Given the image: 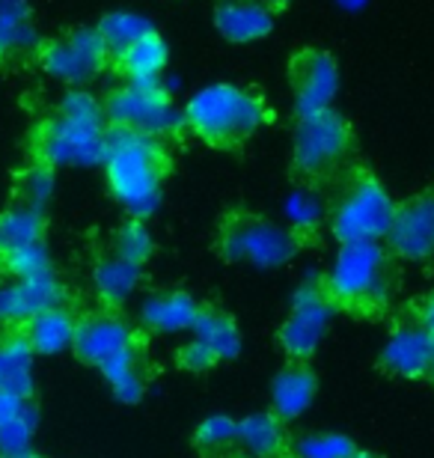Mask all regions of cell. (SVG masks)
Listing matches in <instances>:
<instances>
[{
  "mask_svg": "<svg viewBox=\"0 0 434 458\" xmlns=\"http://www.w3.org/2000/svg\"><path fill=\"white\" fill-rule=\"evenodd\" d=\"M107 134L110 125L101 111V98L75 89L27 131V164H45L51 170L92 167L105 161Z\"/></svg>",
  "mask_w": 434,
  "mask_h": 458,
  "instance_id": "cell-1",
  "label": "cell"
},
{
  "mask_svg": "<svg viewBox=\"0 0 434 458\" xmlns=\"http://www.w3.org/2000/svg\"><path fill=\"white\" fill-rule=\"evenodd\" d=\"M184 131H191L211 149L242 152L274 119L268 98L253 87L211 84L202 87L184 105Z\"/></svg>",
  "mask_w": 434,
  "mask_h": 458,
  "instance_id": "cell-2",
  "label": "cell"
},
{
  "mask_svg": "<svg viewBox=\"0 0 434 458\" xmlns=\"http://www.w3.org/2000/svg\"><path fill=\"white\" fill-rule=\"evenodd\" d=\"M110 194L128 215L143 221L161 203V191L173 170V146L155 137H140L110 128L105 149Z\"/></svg>",
  "mask_w": 434,
  "mask_h": 458,
  "instance_id": "cell-3",
  "label": "cell"
},
{
  "mask_svg": "<svg viewBox=\"0 0 434 458\" xmlns=\"http://www.w3.org/2000/svg\"><path fill=\"white\" fill-rule=\"evenodd\" d=\"M399 256L381 242L339 244L336 259L325 277L336 310L360 318L384 316L399 289Z\"/></svg>",
  "mask_w": 434,
  "mask_h": 458,
  "instance_id": "cell-4",
  "label": "cell"
},
{
  "mask_svg": "<svg viewBox=\"0 0 434 458\" xmlns=\"http://www.w3.org/2000/svg\"><path fill=\"white\" fill-rule=\"evenodd\" d=\"M328 188V233L339 244L387 238L396 203L372 170L363 164H351Z\"/></svg>",
  "mask_w": 434,
  "mask_h": 458,
  "instance_id": "cell-5",
  "label": "cell"
},
{
  "mask_svg": "<svg viewBox=\"0 0 434 458\" xmlns=\"http://www.w3.org/2000/svg\"><path fill=\"white\" fill-rule=\"evenodd\" d=\"M357 164L354 128L334 107L312 116H301L294 128L292 173L310 188H328L330 182Z\"/></svg>",
  "mask_w": 434,
  "mask_h": 458,
  "instance_id": "cell-6",
  "label": "cell"
},
{
  "mask_svg": "<svg viewBox=\"0 0 434 458\" xmlns=\"http://www.w3.org/2000/svg\"><path fill=\"white\" fill-rule=\"evenodd\" d=\"M101 111L110 128L140 137H155V140L175 143L184 131V116L175 111L170 93L164 84H132L119 81L107 87L101 96Z\"/></svg>",
  "mask_w": 434,
  "mask_h": 458,
  "instance_id": "cell-7",
  "label": "cell"
},
{
  "mask_svg": "<svg viewBox=\"0 0 434 458\" xmlns=\"http://www.w3.org/2000/svg\"><path fill=\"white\" fill-rule=\"evenodd\" d=\"M215 250L226 262H247L256 265V268H280V265L294 259L301 244L289 229L277 226L268 217L251 212V208L235 206L220 215Z\"/></svg>",
  "mask_w": 434,
  "mask_h": 458,
  "instance_id": "cell-8",
  "label": "cell"
},
{
  "mask_svg": "<svg viewBox=\"0 0 434 458\" xmlns=\"http://www.w3.org/2000/svg\"><path fill=\"white\" fill-rule=\"evenodd\" d=\"M33 60L39 63L42 72L63 84L84 87L96 81L101 72L110 69L107 51L101 45V36L96 27H75V30L57 33L51 39H39Z\"/></svg>",
  "mask_w": 434,
  "mask_h": 458,
  "instance_id": "cell-9",
  "label": "cell"
},
{
  "mask_svg": "<svg viewBox=\"0 0 434 458\" xmlns=\"http://www.w3.org/2000/svg\"><path fill=\"white\" fill-rule=\"evenodd\" d=\"M336 313V301L330 298L325 277L307 280L294 292L292 313L280 327V345L292 360H310L319 343L325 340L330 318Z\"/></svg>",
  "mask_w": 434,
  "mask_h": 458,
  "instance_id": "cell-10",
  "label": "cell"
},
{
  "mask_svg": "<svg viewBox=\"0 0 434 458\" xmlns=\"http://www.w3.org/2000/svg\"><path fill=\"white\" fill-rule=\"evenodd\" d=\"M289 87L294 96V111L312 116L334 107L339 93V66L328 51L301 48L289 57Z\"/></svg>",
  "mask_w": 434,
  "mask_h": 458,
  "instance_id": "cell-11",
  "label": "cell"
},
{
  "mask_svg": "<svg viewBox=\"0 0 434 458\" xmlns=\"http://www.w3.org/2000/svg\"><path fill=\"white\" fill-rule=\"evenodd\" d=\"M384 244L399 259H429L434 253V191H422V194L408 197L404 203H396Z\"/></svg>",
  "mask_w": 434,
  "mask_h": 458,
  "instance_id": "cell-12",
  "label": "cell"
},
{
  "mask_svg": "<svg viewBox=\"0 0 434 458\" xmlns=\"http://www.w3.org/2000/svg\"><path fill=\"white\" fill-rule=\"evenodd\" d=\"M60 304H66V289L54 277V271L21 277L13 286H0V327H6V331L24 327L42 310Z\"/></svg>",
  "mask_w": 434,
  "mask_h": 458,
  "instance_id": "cell-13",
  "label": "cell"
},
{
  "mask_svg": "<svg viewBox=\"0 0 434 458\" xmlns=\"http://www.w3.org/2000/svg\"><path fill=\"white\" fill-rule=\"evenodd\" d=\"M134 343H137V336L132 331V325H128L123 316H116L114 310H101V313H87L78 318L72 348H75V354L84 363L101 366Z\"/></svg>",
  "mask_w": 434,
  "mask_h": 458,
  "instance_id": "cell-14",
  "label": "cell"
},
{
  "mask_svg": "<svg viewBox=\"0 0 434 458\" xmlns=\"http://www.w3.org/2000/svg\"><path fill=\"white\" fill-rule=\"evenodd\" d=\"M431 354H434V336L411 313L404 322L393 327L378 363H381L384 372L399 375V378H422V375H429Z\"/></svg>",
  "mask_w": 434,
  "mask_h": 458,
  "instance_id": "cell-15",
  "label": "cell"
},
{
  "mask_svg": "<svg viewBox=\"0 0 434 458\" xmlns=\"http://www.w3.org/2000/svg\"><path fill=\"white\" fill-rule=\"evenodd\" d=\"M274 9L265 0H215V27L226 42L247 45L274 30Z\"/></svg>",
  "mask_w": 434,
  "mask_h": 458,
  "instance_id": "cell-16",
  "label": "cell"
},
{
  "mask_svg": "<svg viewBox=\"0 0 434 458\" xmlns=\"http://www.w3.org/2000/svg\"><path fill=\"white\" fill-rule=\"evenodd\" d=\"M200 310L202 304L193 295H188V292L164 289L143 301L140 322L152 334H179V331H191Z\"/></svg>",
  "mask_w": 434,
  "mask_h": 458,
  "instance_id": "cell-17",
  "label": "cell"
},
{
  "mask_svg": "<svg viewBox=\"0 0 434 458\" xmlns=\"http://www.w3.org/2000/svg\"><path fill=\"white\" fill-rule=\"evenodd\" d=\"M319 390L316 372L310 369L307 360H292L285 369L274 378L271 387V414L280 417L283 423L301 417L312 405Z\"/></svg>",
  "mask_w": 434,
  "mask_h": 458,
  "instance_id": "cell-18",
  "label": "cell"
},
{
  "mask_svg": "<svg viewBox=\"0 0 434 458\" xmlns=\"http://www.w3.org/2000/svg\"><path fill=\"white\" fill-rule=\"evenodd\" d=\"M39 30L27 0H0V63L33 57Z\"/></svg>",
  "mask_w": 434,
  "mask_h": 458,
  "instance_id": "cell-19",
  "label": "cell"
},
{
  "mask_svg": "<svg viewBox=\"0 0 434 458\" xmlns=\"http://www.w3.org/2000/svg\"><path fill=\"white\" fill-rule=\"evenodd\" d=\"M0 393H13L18 399L33 396V345L21 327L0 336Z\"/></svg>",
  "mask_w": 434,
  "mask_h": 458,
  "instance_id": "cell-20",
  "label": "cell"
},
{
  "mask_svg": "<svg viewBox=\"0 0 434 458\" xmlns=\"http://www.w3.org/2000/svg\"><path fill=\"white\" fill-rule=\"evenodd\" d=\"M167 60H170L167 42L161 39L158 30H152L110 69H114L123 81H132V84H161Z\"/></svg>",
  "mask_w": 434,
  "mask_h": 458,
  "instance_id": "cell-21",
  "label": "cell"
},
{
  "mask_svg": "<svg viewBox=\"0 0 434 458\" xmlns=\"http://www.w3.org/2000/svg\"><path fill=\"white\" fill-rule=\"evenodd\" d=\"M75 327H78V316L72 313L66 304H60V307L42 310V313L33 316L21 331L27 336V343L33 345V352L60 354L63 348H72Z\"/></svg>",
  "mask_w": 434,
  "mask_h": 458,
  "instance_id": "cell-22",
  "label": "cell"
},
{
  "mask_svg": "<svg viewBox=\"0 0 434 458\" xmlns=\"http://www.w3.org/2000/svg\"><path fill=\"white\" fill-rule=\"evenodd\" d=\"M238 450H247L251 458H289L292 446L285 437L283 420L268 414H251L238 423Z\"/></svg>",
  "mask_w": 434,
  "mask_h": 458,
  "instance_id": "cell-23",
  "label": "cell"
},
{
  "mask_svg": "<svg viewBox=\"0 0 434 458\" xmlns=\"http://www.w3.org/2000/svg\"><path fill=\"white\" fill-rule=\"evenodd\" d=\"M140 265L123 259L114 250L105 253L92 268V286H96L98 301L107 310H116L125 298H132V292L140 283Z\"/></svg>",
  "mask_w": 434,
  "mask_h": 458,
  "instance_id": "cell-24",
  "label": "cell"
},
{
  "mask_svg": "<svg viewBox=\"0 0 434 458\" xmlns=\"http://www.w3.org/2000/svg\"><path fill=\"white\" fill-rule=\"evenodd\" d=\"M191 331L197 334L193 340H200L211 354L217 357V360H233V357L242 352V334H238L235 318L229 313H224V310H217V307L202 304Z\"/></svg>",
  "mask_w": 434,
  "mask_h": 458,
  "instance_id": "cell-25",
  "label": "cell"
},
{
  "mask_svg": "<svg viewBox=\"0 0 434 458\" xmlns=\"http://www.w3.org/2000/svg\"><path fill=\"white\" fill-rule=\"evenodd\" d=\"M96 30L101 36V45H105V51H107L110 66H114V63L123 60L125 54L143 39V36H149L155 27H152L149 18H143V15H134V13H107L96 24Z\"/></svg>",
  "mask_w": 434,
  "mask_h": 458,
  "instance_id": "cell-26",
  "label": "cell"
},
{
  "mask_svg": "<svg viewBox=\"0 0 434 458\" xmlns=\"http://www.w3.org/2000/svg\"><path fill=\"white\" fill-rule=\"evenodd\" d=\"M285 215H289V233L298 238L301 247H307L319 238V229H328V199L316 188H301L285 203Z\"/></svg>",
  "mask_w": 434,
  "mask_h": 458,
  "instance_id": "cell-27",
  "label": "cell"
},
{
  "mask_svg": "<svg viewBox=\"0 0 434 458\" xmlns=\"http://www.w3.org/2000/svg\"><path fill=\"white\" fill-rule=\"evenodd\" d=\"M101 375L107 378V384L114 387L119 402H137L146 390V378H143V352L140 343L123 348L119 354H114L110 360L98 366Z\"/></svg>",
  "mask_w": 434,
  "mask_h": 458,
  "instance_id": "cell-28",
  "label": "cell"
},
{
  "mask_svg": "<svg viewBox=\"0 0 434 458\" xmlns=\"http://www.w3.org/2000/svg\"><path fill=\"white\" fill-rule=\"evenodd\" d=\"M45 242V212L13 203L0 215V253Z\"/></svg>",
  "mask_w": 434,
  "mask_h": 458,
  "instance_id": "cell-29",
  "label": "cell"
},
{
  "mask_svg": "<svg viewBox=\"0 0 434 458\" xmlns=\"http://www.w3.org/2000/svg\"><path fill=\"white\" fill-rule=\"evenodd\" d=\"M193 446L206 458H226L238 450V423L226 414H215L202 420L193 435Z\"/></svg>",
  "mask_w": 434,
  "mask_h": 458,
  "instance_id": "cell-30",
  "label": "cell"
},
{
  "mask_svg": "<svg viewBox=\"0 0 434 458\" xmlns=\"http://www.w3.org/2000/svg\"><path fill=\"white\" fill-rule=\"evenodd\" d=\"M54 197V170L45 164H27V170H21L15 176V203L18 206H30L45 212V206Z\"/></svg>",
  "mask_w": 434,
  "mask_h": 458,
  "instance_id": "cell-31",
  "label": "cell"
},
{
  "mask_svg": "<svg viewBox=\"0 0 434 458\" xmlns=\"http://www.w3.org/2000/svg\"><path fill=\"white\" fill-rule=\"evenodd\" d=\"M0 271L13 274L15 280H21V277H36V274H48V271H51L48 244H45V242H36V244L15 247V250L0 253Z\"/></svg>",
  "mask_w": 434,
  "mask_h": 458,
  "instance_id": "cell-32",
  "label": "cell"
},
{
  "mask_svg": "<svg viewBox=\"0 0 434 458\" xmlns=\"http://www.w3.org/2000/svg\"><path fill=\"white\" fill-rule=\"evenodd\" d=\"M36 423H39V417H36V408L27 402V405L18 411V414L9 420L6 426H0V455L4 458H15L30 450V441L36 435Z\"/></svg>",
  "mask_w": 434,
  "mask_h": 458,
  "instance_id": "cell-33",
  "label": "cell"
},
{
  "mask_svg": "<svg viewBox=\"0 0 434 458\" xmlns=\"http://www.w3.org/2000/svg\"><path fill=\"white\" fill-rule=\"evenodd\" d=\"M110 250L116 256H123V259L134 262V265H143L152 259V235L146 233L143 221H137L132 217L128 224H123L114 233V242H110Z\"/></svg>",
  "mask_w": 434,
  "mask_h": 458,
  "instance_id": "cell-34",
  "label": "cell"
},
{
  "mask_svg": "<svg viewBox=\"0 0 434 458\" xmlns=\"http://www.w3.org/2000/svg\"><path fill=\"white\" fill-rule=\"evenodd\" d=\"M354 441L345 435H307L294 444V458H351L354 455Z\"/></svg>",
  "mask_w": 434,
  "mask_h": 458,
  "instance_id": "cell-35",
  "label": "cell"
},
{
  "mask_svg": "<svg viewBox=\"0 0 434 458\" xmlns=\"http://www.w3.org/2000/svg\"><path fill=\"white\" fill-rule=\"evenodd\" d=\"M215 363H217V357L211 354L200 340H191V343H184L179 348V366H182V369H188V372H206Z\"/></svg>",
  "mask_w": 434,
  "mask_h": 458,
  "instance_id": "cell-36",
  "label": "cell"
},
{
  "mask_svg": "<svg viewBox=\"0 0 434 458\" xmlns=\"http://www.w3.org/2000/svg\"><path fill=\"white\" fill-rule=\"evenodd\" d=\"M413 316H417L422 322V327L434 336V286L417 301V304H413Z\"/></svg>",
  "mask_w": 434,
  "mask_h": 458,
  "instance_id": "cell-37",
  "label": "cell"
},
{
  "mask_svg": "<svg viewBox=\"0 0 434 458\" xmlns=\"http://www.w3.org/2000/svg\"><path fill=\"white\" fill-rule=\"evenodd\" d=\"M30 399H18L13 393H0V426H6L18 411H21Z\"/></svg>",
  "mask_w": 434,
  "mask_h": 458,
  "instance_id": "cell-38",
  "label": "cell"
},
{
  "mask_svg": "<svg viewBox=\"0 0 434 458\" xmlns=\"http://www.w3.org/2000/svg\"><path fill=\"white\" fill-rule=\"evenodd\" d=\"M265 4L271 6L274 13H283V9H289V4H292V0H265Z\"/></svg>",
  "mask_w": 434,
  "mask_h": 458,
  "instance_id": "cell-39",
  "label": "cell"
},
{
  "mask_svg": "<svg viewBox=\"0 0 434 458\" xmlns=\"http://www.w3.org/2000/svg\"><path fill=\"white\" fill-rule=\"evenodd\" d=\"M351 458H375L372 453H363V450H354V455H351Z\"/></svg>",
  "mask_w": 434,
  "mask_h": 458,
  "instance_id": "cell-40",
  "label": "cell"
},
{
  "mask_svg": "<svg viewBox=\"0 0 434 458\" xmlns=\"http://www.w3.org/2000/svg\"><path fill=\"white\" fill-rule=\"evenodd\" d=\"M15 458H42V455H36V453H30V450H27V453H21V455H15Z\"/></svg>",
  "mask_w": 434,
  "mask_h": 458,
  "instance_id": "cell-41",
  "label": "cell"
},
{
  "mask_svg": "<svg viewBox=\"0 0 434 458\" xmlns=\"http://www.w3.org/2000/svg\"><path fill=\"white\" fill-rule=\"evenodd\" d=\"M429 378L434 381V354H431V366H429Z\"/></svg>",
  "mask_w": 434,
  "mask_h": 458,
  "instance_id": "cell-42",
  "label": "cell"
},
{
  "mask_svg": "<svg viewBox=\"0 0 434 458\" xmlns=\"http://www.w3.org/2000/svg\"><path fill=\"white\" fill-rule=\"evenodd\" d=\"M0 458H4V455H0Z\"/></svg>",
  "mask_w": 434,
  "mask_h": 458,
  "instance_id": "cell-43",
  "label": "cell"
}]
</instances>
